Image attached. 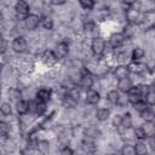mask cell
I'll return each instance as SVG.
<instances>
[{
  "mask_svg": "<svg viewBox=\"0 0 155 155\" xmlns=\"http://www.w3.org/2000/svg\"><path fill=\"white\" fill-rule=\"evenodd\" d=\"M125 15H126L127 23L134 24V25L137 23H139V19L142 18L140 10L138 7H136V2H132L131 6H128L127 8H125Z\"/></svg>",
  "mask_w": 155,
  "mask_h": 155,
  "instance_id": "1",
  "label": "cell"
},
{
  "mask_svg": "<svg viewBox=\"0 0 155 155\" xmlns=\"http://www.w3.org/2000/svg\"><path fill=\"white\" fill-rule=\"evenodd\" d=\"M91 51L94 56H102L105 51V41L101 36H96L91 41Z\"/></svg>",
  "mask_w": 155,
  "mask_h": 155,
  "instance_id": "2",
  "label": "cell"
},
{
  "mask_svg": "<svg viewBox=\"0 0 155 155\" xmlns=\"http://www.w3.org/2000/svg\"><path fill=\"white\" fill-rule=\"evenodd\" d=\"M11 47L16 53H24L28 50V42L23 36H17L12 40Z\"/></svg>",
  "mask_w": 155,
  "mask_h": 155,
  "instance_id": "3",
  "label": "cell"
},
{
  "mask_svg": "<svg viewBox=\"0 0 155 155\" xmlns=\"http://www.w3.org/2000/svg\"><path fill=\"white\" fill-rule=\"evenodd\" d=\"M79 86L85 91H88V90L92 88V86H93V76H92V74L90 71H84L80 75Z\"/></svg>",
  "mask_w": 155,
  "mask_h": 155,
  "instance_id": "4",
  "label": "cell"
},
{
  "mask_svg": "<svg viewBox=\"0 0 155 155\" xmlns=\"http://www.w3.org/2000/svg\"><path fill=\"white\" fill-rule=\"evenodd\" d=\"M29 10H30L29 4H28L27 1H24V0H19V1H17L16 5H15V11H16L17 16L21 17L23 21H24V18L30 13Z\"/></svg>",
  "mask_w": 155,
  "mask_h": 155,
  "instance_id": "5",
  "label": "cell"
},
{
  "mask_svg": "<svg viewBox=\"0 0 155 155\" xmlns=\"http://www.w3.org/2000/svg\"><path fill=\"white\" fill-rule=\"evenodd\" d=\"M24 25L28 30H35L40 25V17L35 13H29L24 18Z\"/></svg>",
  "mask_w": 155,
  "mask_h": 155,
  "instance_id": "6",
  "label": "cell"
},
{
  "mask_svg": "<svg viewBox=\"0 0 155 155\" xmlns=\"http://www.w3.org/2000/svg\"><path fill=\"white\" fill-rule=\"evenodd\" d=\"M53 53L56 56L57 59H62V58H65L69 53V45L65 42V41H61L56 45L54 50H53Z\"/></svg>",
  "mask_w": 155,
  "mask_h": 155,
  "instance_id": "7",
  "label": "cell"
},
{
  "mask_svg": "<svg viewBox=\"0 0 155 155\" xmlns=\"http://www.w3.org/2000/svg\"><path fill=\"white\" fill-rule=\"evenodd\" d=\"M125 38L122 35V33H113L110 36H109V45L113 47V48H119L124 45L125 42Z\"/></svg>",
  "mask_w": 155,
  "mask_h": 155,
  "instance_id": "8",
  "label": "cell"
},
{
  "mask_svg": "<svg viewBox=\"0 0 155 155\" xmlns=\"http://www.w3.org/2000/svg\"><path fill=\"white\" fill-rule=\"evenodd\" d=\"M133 87V82L130 78H125L121 80H117V91L122 93L130 92V90Z\"/></svg>",
  "mask_w": 155,
  "mask_h": 155,
  "instance_id": "9",
  "label": "cell"
},
{
  "mask_svg": "<svg viewBox=\"0 0 155 155\" xmlns=\"http://www.w3.org/2000/svg\"><path fill=\"white\" fill-rule=\"evenodd\" d=\"M126 99H127V102H130L131 104H134L136 102L143 99V97H142V94H140V92H139L138 86H133V87L130 90V92H127Z\"/></svg>",
  "mask_w": 155,
  "mask_h": 155,
  "instance_id": "10",
  "label": "cell"
},
{
  "mask_svg": "<svg viewBox=\"0 0 155 155\" xmlns=\"http://www.w3.org/2000/svg\"><path fill=\"white\" fill-rule=\"evenodd\" d=\"M127 69L130 73H133V74H143L147 70V64L142 62H131L127 65Z\"/></svg>",
  "mask_w": 155,
  "mask_h": 155,
  "instance_id": "11",
  "label": "cell"
},
{
  "mask_svg": "<svg viewBox=\"0 0 155 155\" xmlns=\"http://www.w3.org/2000/svg\"><path fill=\"white\" fill-rule=\"evenodd\" d=\"M99 101H101V94L98 91H96L93 88L86 91V103H88L91 105H96Z\"/></svg>",
  "mask_w": 155,
  "mask_h": 155,
  "instance_id": "12",
  "label": "cell"
},
{
  "mask_svg": "<svg viewBox=\"0 0 155 155\" xmlns=\"http://www.w3.org/2000/svg\"><path fill=\"white\" fill-rule=\"evenodd\" d=\"M113 75L116 78V80H121V79H125V78H128L130 75V71L127 69V65H124V64H120L117 65L114 71H113Z\"/></svg>",
  "mask_w": 155,
  "mask_h": 155,
  "instance_id": "13",
  "label": "cell"
},
{
  "mask_svg": "<svg viewBox=\"0 0 155 155\" xmlns=\"http://www.w3.org/2000/svg\"><path fill=\"white\" fill-rule=\"evenodd\" d=\"M41 61L46 64V65H53L58 59L56 58V56H54V53H53V51H44L42 53H41Z\"/></svg>",
  "mask_w": 155,
  "mask_h": 155,
  "instance_id": "14",
  "label": "cell"
},
{
  "mask_svg": "<svg viewBox=\"0 0 155 155\" xmlns=\"http://www.w3.org/2000/svg\"><path fill=\"white\" fill-rule=\"evenodd\" d=\"M81 149L86 153V154H93L97 150V145L94 144V140H90V139H84L81 142Z\"/></svg>",
  "mask_w": 155,
  "mask_h": 155,
  "instance_id": "15",
  "label": "cell"
},
{
  "mask_svg": "<svg viewBox=\"0 0 155 155\" xmlns=\"http://www.w3.org/2000/svg\"><path fill=\"white\" fill-rule=\"evenodd\" d=\"M16 109H17V113L19 115H25L29 110H30V102L25 101V99H19L17 102V105H16Z\"/></svg>",
  "mask_w": 155,
  "mask_h": 155,
  "instance_id": "16",
  "label": "cell"
},
{
  "mask_svg": "<svg viewBox=\"0 0 155 155\" xmlns=\"http://www.w3.org/2000/svg\"><path fill=\"white\" fill-rule=\"evenodd\" d=\"M51 98V91L47 88H40L36 92V101L41 103H47Z\"/></svg>",
  "mask_w": 155,
  "mask_h": 155,
  "instance_id": "17",
  "label": "cell"
},
{
  "mask_svg": "<svg viewBox=\"0 0 155 155\" xmlns=\"http://www.w3.org/2000/svg\"><path fill=\"white\" fill-rule=\"evenodd\" d=\"M132 126V116L130 113H125L124 115L120 116V127L124 130H128Z\"/></svg>",
  "mask_w": 155,
  "mask_h": 155,
  "instance_id": "18",
  "label": "cell"
},
{
  "mask_svg": "<svg viewBox=\"0 0 155 155\" xmlns=\"http://www.w3.org/2000/svg\"><path fill=\"white\" fill-rule=\"evenodd\" d=\"M144 56H145L144 48H142V47H134L132 50V53H131V59H132V62H140V59L144 58Z\"/></svg>",
  "mask_w": 155,
  "mask_h": 155,
  "instance_id": "19",
  "label": "cell"
},
{
  "mask_svg": "<svg viewBox=\"0 0 155 155\" xmlns=\"http://www.w3.org/2000/svg\"><path fill=\"white\" fill-rule=\"evenodd\" d=\"M110 116V110L108 108H98L96 111V117L98 121H107Z\"/></svg>",
  "mask_w": 155,
  "mask_h": 155,
  "instance_id": "20",
  "label": "cell"
},
{
  "mask_svg": "<svg viewBox=\"0 0 155 155\" xmlns=\"http://www.w3.org/2000/svg\"><path fill=\"white\" fill-rule=\"evenodd\" d=\"M101 136V131L96 127H88L85 130V138L90 139V140H94L96 138H98Z\"/></svg>",
  "mask_w": 155,
  "mask_h": 155,
  "instance_id": "21",
  "label": "cell"
},
{
  "mask_svg": "<svg viewBox=\"0 0 155 155\" xmlns=\"http://www.w3.org/2000/svg\"><path fill=\"white\" fill-rule=\"evenodd\" d=\"M133 148H134L136 155H148V145H147L144 142L138 140V142L133 145Z\"/></svg>",
  "mask_w": 155,
  "mask_h": 155,
  "instance_id": "22",
  "label": "cell"
},
{
  "mask_svg": "<svg viewBox=\"0 0 155 155\" xmlns=\"http://www.w3.org/2000/svg\"><path fill=\"white\" fill-rule=\"evenodd\" d=\"M120 92L117 90H110L108 93H107V101L111 104H119V101H120Z\"/></svg>",
  "mask_w": 155,
  "mask_h": 155,
  "instance_id": "23",
  "label": "cell"
},
{
  "mask_svg": "<svg viewBox=\"0 0 155 155\" xmlns=\"http://www.w3.org/2000/svg\"><path fill=\"white\" fill-rule=\"evenodd\" d=\"M40 25H42L46 30H52L53 29V19L48 16H42V17H40Z\"/></svg>",
  "mask_w": 155,
  "mask_h": 155,
  "instance_id": "24",
  "label": "cell"
},
{
  "mask_svg": "<svg viewBox=\"0 0 155 155\" xmlns=\"http://www.w3.org/2000/svg\"><path fill=\"white\" fill-rule=\"evenodd\" d=\"M134 27H136L134 24H130V23H127V24L125 25L124 31H122V35H124L125 39H131V38H133V35L136 34Z\"/></svg>",
  "mask_w": 155,
  "mask_h": 155,
  "instance_id": "25",
  "label": "cell"
},
{
  "mask_svg": "<svg viewBox=\"0 0 155 155\" xmlns=\"http://www.w3.org/2000/svg\"><path fill=\"white\" fill-rule=\"evenodd\" d=\"M133 134H134V138L138 139V140H145L148 138V134L145 132V130L143 128V126H139V127H136L134 131H133Z\"/></svg>",
  "mask_w": 155,
  "mask_h": 155,
  "instance_id": "26",
  "label": "cell"
},
{
  "mask_svg": "<svg viewBox=\"0 0 155 155\" xmlns=\"http://www.w3.org/2000/svg\"><path fill=\"white\" fill-rule=\"evenodd\" d=\"M132 105H133L134 110H136V111H138L139 114H140V113H143L144 110H147L148 108H150V107L147 104V102H145L144 99H140V101L136 102V103H134V104H132Z\"/></svg>",
  "mask_w": 155,
  "mask_h": 155,
  "instance_id": "27",
  "label": "cell"
},
{
  "mask_svg": "<svg viewBox=\"0 0 155 155\" xmlns=\"http://www.w3.org/2000/svg\"><path fill=\"white\" fill-rule=\"evenodd\" d=\"M140 116H142L143 120H145V122H153L154 121V117H155L154 111H153L151 108H148L147 110H144L143 113H140Z\"/></svg>",
  "mask_w": 155,
  "mask_h": 155,
  "instance_id": "28",
  "label": "cell"
},
{
  "mask_svg": "<svg viewBox=\"0 0 155 155\" xmlns=\"http://www.w3.org/2000/svg\"><path fill=\"white\" fill-rule=\"evenodd\" d=\"M11 131V126L8 125V122L0 120V136L1 137H7L8 133Z\"/></svg>",
  "mask_w": 155,
  "mask_h": 155,
  "instance_id": "29",
  "label": "cell"
},
{
  "mask_svg": "<svg viewBox=\"0 0 155 155\" xmlns=\"http://www.w3.org/2000/svg\"><path fill=\"white\" fill-rule=\"evenodd\" d=\"M143 99L147 102V104H148L149 107H153V105H154V103H155V93H154V88H153V86L150 87L149 92L144 96Z\"/></svg>",
  "mask_w": 155,
  "mask_h": 155,
  "instance_id": "30",
  "label": "cell"
},
{
  "mask_svg": "<svg viewBox=\"0 0 155 155\" xmlns=\"http://www.w3.org/2000/svg\"><path fill=\"white\" fill-rule=\"evenodd\" d=\"M36 149H38L40 153L46 154V153L50 150V143H48V140H45V139L39 140L38 144H36Z\"/></svg>",
  "mask_w": 155,
  "mask_h": 155,
  "instance_id": "31",
  "label": "cell"
},
{
  "mask_svg": "<svg viewBox=\"0 0 155 155\" xmlns=\"http://www.w3.org/2000/svg\"><path fill=\"white\" fill-rule=\"evenodd\" d=\"M120 155H136L133 145L132 144H128V143L124 144L122 148H121V150H120Z\"/></svg>",
  "mask_w": 155,
  "mask_h": 155,
  "instance_id": "32",
  "label": "cell"
},
{
  "mask_svg": "<svg viewBox=\"0 0 155 155\" xmlns=\"http://www.w3.org/2000/svg\"><path fill=\"white\" fill-rule=\"evenodd\" d=\"M62 103H63V105H64L65 108H69V109L75 108V107H76V104H78V102H76V101H74L73 98H70V97H69V96H67V94L63 97Z\"/></svg>",
  "mask_w": 155,
  "mask_h": 155,
  "instance_id": "33",
  "label": "cell"
},
{
  "mask_svg": "<svg viewBox=\"0 0 155 155\" xmlns=\"http://www.w3.org/2000/svg\"><path fill=\"white\" fill-rule=\"evenodd\" d=\"M0 113H1L4 116L11 115V113H12V107H11V104L7 103V102H4V103L0 105Z\"/></svg>",
  "mask_w": 155,
  "mask_h": 155,
  "instance_id": "34",
  "label": "cell"
},
{
  "mask_svg": "<svg viewBox=\"0 0 155 155\" xmlns=\"http://www.w3.org/2000/svg\"><path fill=\"white\" fill-rule=\"evenodd\" d=\"M67 96H69V97L73 98L74 101L79 102V99H80V90H79L78 87H71V88L67 92Z\"/></svg>",
  "mask_w": 155,
  "mask_h": 155,
  "instance_id": "35",
  "label": "cell"
},
{
  "mask_svg": "<svg viewBox=\"0 0 155 155\" xmlns=\"http://www.w3.org/2000/svg\"><path fill=\"white\" fill-rule=\"evenodd\" d=\"M34 110H35V113L40 116V115H42L44 113H45V110H46V103H41V102H35V104H34Z\"/></svg>",
  "mask_w": 155,
  "mask_h": 155,
  "instance_id": "36",
  "label": "cell"
},
{
  "mask_svg": "<svg viewBox=\"0 0 155 155\" xmlns=\"http://www.w3.org/2000/svg\"><path fill=\"white\" fill-rule=\"evenodd\" d=\"M79 5L84 8V10H92L96 5V2L93 0H80L79 1Z\"/></svg>",
  "mask_w": 155,
  "mask_h": 155,
  "instance_id": "37",
  "label": "cell"
},
{
  "mask_svg": "<svg viewBox=\"0 0 155 155\" xmlns=\"http://www.w3.org/2000/svg\"><path fill=\"white\" fill-rule=\"evenodd\" d=\"M94 28H96V23H94L93 21H91V19H88L87 22L84 23V29H85V31H92Z\"/></svg>",
  "mask_w": 155,
  "mask_h": 155,
  "instance_id": "38",
  "label": "cell"
},
{
  "mask_svg": "<svg viewBox=\"0 0 155 155\" xmlns=\"http://www.w3.org/2000/svg\"><path fill=\"white\" fill-rule=\"evenodd\" d=\"M59 154H61V155H74V150H73L70 147L65 145V147H63V148L61 149Z\"/></svg>",
  "mask_w": 155,
  "mask_h": 155,
  "instance_id": "39",
  "label": "cell"
},
{
  "mask_svg": "<svg viewBox=\"0 0 155 155\" xmlns=\"http://www.w3.org/2000/svg\"><path fill=\"white\" fill-rule=\"evenodd\" d=\"M7 50V44L5 41V39L0 35V53H5Z\"/></svg>",
  "mask_w": 155,
  "mask_h": 155,
  "instance_id": "40",
  "label": "cell"
},
{
  "mask_svg": "<svg viewBox=\"0 0 155 155\" xmlns=\"http://www.w3.org/2000/svg\"><path fill=\"white\" fill-rule=\"evenodd\" d=\"M147 139H148V144H147V145H149L150 149L154 150V149H155V144H154V134H153V136H149Z\"/></svg>",
  "mask_w": 155,
  "mask_h": 155,
  "instance_id": "41",
  "label": "cell"
},
{
  "mask_svg": "<svg viewBox=\"0 0 155 155\" xmlns=\"http://www.w3.org/2000/svg\"><path fill=\"white\" fill-rule=\"evenodd\" d=\"M8 96L11 97V99H16V98L19 96V92L16 91V90H10V91H8Z\"/></svg>",
  "mask_w": 155,
  "mask_h": 155,
  "instance_id": "42",
  "label": "cell"
},
{
  "mask_svg": "<svg viewBox=\"0 0 155 155\" xmlns=\"http://www.w3.org/2000/svg\"><path fill=\"white\" fill-rule=\"evenodd\" d=\"M67 1L65 0H51L50 4L51 5H54V6H59V5H64Z\"/></svg>",
  "mask_w": 155,
  "mask_h": 155,
  "instance_id": "43",
  "label": "cell"
},
{
  "mask_svg": "<svg viewBox=\"0 0 155 155\" xmlns=\"http://www.w3.org/2000/svg\"><path fill=\"white\" fill-rule=\"evenodd\" d=\"M114 125H116L117 127H120V115H117V116L114 119Z\"/></svg>",
  "mask_w": 155,
  "mask_h": 155,
  "instance_id": "44",
  "label": "cell"
},
{
  "mask_svg": "<svg viewBox=\"0 0 155 155\" xmlns=\"http://www.w3.org/2000/svg\"><path fill=\"white\" fill-rule=\"evenodd\" d=\"M2 19H4V16H2V13H1V12H0V23H1V22H2Z\"/></svg>",
  "mask_w": 155,
  "mask_h": 155,
  "instance_id": "45",
  "label": "cell"
},
{
  "mask_svg": "<svg viewBox=\"0 0 155 155\" xmlns=\"http://www.w3.org/2000/svg\"><path fill=\"white\" fill-rule=\"evenodd\" d=\"M0 94H1V85H0Z\"/></svg>",
  "mask_w": 155,
  "mask_h": 155,
  "instance_id": "46",
  "label": "cell"
},
{
  "mask_svg": "<svg viewBox=\"0 0 155 155\" xmlns=\"http://www.w3.org/2000/svg\"><path fill=\"white\" fill-rule=\"evenodd\" d=\"M109 155H116V154H109Z\"/></svg>",
  "mask_w": 155,
  "mask_h": 155,
  "instance_id": "47",
  "label": "cell"
},
{
  "mask_svg": "<svg viewBox=\"0 0 155 155\" xmlns=\"http://www.w3.org/2000/svg\"><path fill=\"white\" fill-rule=\"evenodd\" d=\"M0 155H2V153H1V151H0Z\"/></svg>",
  "mask_w": 155,
  "mask_h": 155,
  "instance_id": "48",
  "label": "cell"
}]
</instances>
